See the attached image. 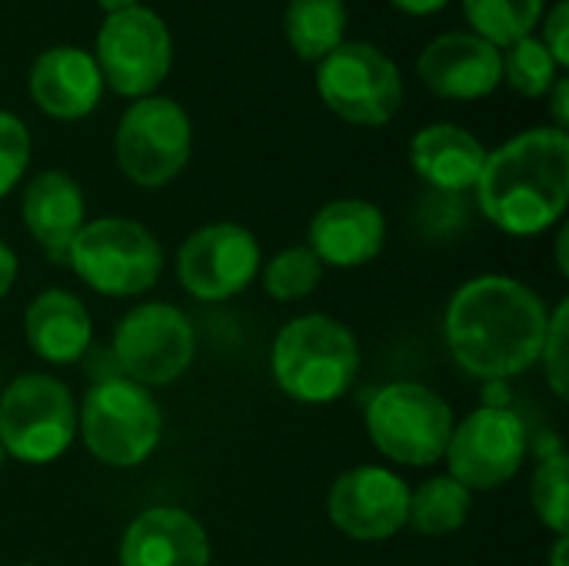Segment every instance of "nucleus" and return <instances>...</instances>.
Listing matches in <instances>:
<instances>
[{"mask_svg":"<svg viewBox=\"0 0 569 566\" xmlns=\"http://www.w3.org/2000/svg\"><path fill=\"white\" fill-rule=\"evenodd\" d=\"M550 314L543 300L510 277H477L447 307L453 360L483 380H507L540 360Z\"/></svg>","mask_w":569,"mask_h":566,"instance_id":"f257e3e1","label":"nucleus"},{"mask_svg":"<svg viewBox=\"0 0 569 566\" xmlns=\"http://www.w3.org/2000/svg\"><path fill=\"white\" fill-rule=\"evenodd\" d=\"M483 217L513 237H533L557 224L569 200V137L537 127L487 153L477 180Z\"/></svg>","mask_w":569,"mask_h":566,"instance_id":"f03ea898","label":"nucleus"},{"mask_svg":"<svg viewBox=\"0 0 569 566\" xmlns=\"http://www.w3.org/2000/svg\"><path fill=\"white\" fill-rule=\"evenodd\" d=\"M357 370V337L323 314L290 320L273 344V377L280 390L300 404H330L343 397Z\"/></svg>","mask_w":569,"mask_h":566,"instance_id":"7ed1b4c3","label":"nucleus"},{"mask_svg":"<svg viewBox=\"0 0 569 566\" xmlns=\"http://www.w3.org/2000/svg\"><path fill=\"white\" fill-rule=\"evenodd\" d=\"M77 277L107 297H133L157 284L163 267V250L157 237L123 217H103L83 224L67 247Z\"/></svg>","mask_w":569,"mask_h":566,"instance_id":"20e7f679","label":"nucleus"},{"mask_svg":"<svg viewBox=\"0 0 569 566\" xmlns=\"http://www.w3.org/2000/svg\"><path fill=\"white\" fill-rule=\"evenodd\" d=\"M377 450L407 467H430L447 454L453 434L450 404L423 384H390L367 407Z\"/></svg>","mask_w":569,"mask_h":566,"instance_id":"39448f33","label":"nucleus"},{"mask_svg":"<svg viewBox=\"0 0 569 566\" xmlns=\"http://www.w3.org/2000/svg\"><path fill=\"white\" fill-rule=\"evenodd\" d=\"M320 100L343 120L383 127L403 103V77L397 63L367 40H343L317 67Z\"/></svg>","mask_w":569,"mask_h":566,"instance_id":"423d86ee","label":"nucleus"},{"mask_svg":"<svg viewBox=\"0 0 569 566\" xmlns=\"http://www.w3.org/2000/svg\"><path fill=\"white\" fill-rule=\"evenodd\" d=\"M160 407L133 380H100L87 390L80 410L83 444L100 464L137 467L160 440Z\"/></svg>","mask_w":569,"mask_h":566,"instance_id":"0eeeda50","label":"nucleus"},{"mask_svg":"<svg viewBox=\"0 0 569 566\" xmlns=\"http://www.w3.org/2000/svg\"><path fill=\"white\" fill-rule=\"evenodd\" d=\"M77 430L70 390L47 374L17 377L0 397V447L20 464L57 460Z\"/></svg>","mask_w":569,"mask_h":566,"instance_id":"6e6552de","label":"nucleus"},{"mask_svg":"<svg viewBox=\"0 0 569 566\" xmlns=\"http://www.w3.org/2000/svg\"><path fill=\"white\" fill-rule=\"evenodd\" d=\"M100 77L123 97H150L173 63V40L167 23L150 7L110 13L97 33Z\"/></svg>","mask_w":569,"mask_h":566,"instance_id":"1a4fd4ad","label":"nucleus"},{"mask_svg":"<svg viewBox=\"0 0 569 566\" xmlns=\"http://www.w3.org/2000/svg\"><path fill=\"white\" fill-rule=\"evenodd\" d=\"M190 117L170 97H140L117 127V163L137 187L170 183L190 160Z\"/></svg>","mask_w":569,"mask_h":566,"instance_id":"9d476101","label":"nucleus"},{"mask_svg":"<svg viewBox=\"0 0 569 566\" xmlns=\"http://www.w3.org/2000/svg\"><path fill=\"white\" fill-rule=\"evenodd\" d=\"M113 357L140 387L173 384L193 360V327L170 304H143L120 320Z\"/></svg>","mask_w":569,"mask_h":566,"instance_id":"9b49d317","label":"nucleus"},{"mask_svg":"<svg viewBox=\"0 0 569 566\" xmlns=\"http://www.w3.org/2000/svg\"><path fill=\"white\" fill-rule=\"evenodd\" d=\"M450 477L467 490H493L507 484L527 457V427L507 407L473 410L453 427L447 454Z\"/></svg>","mask_w":569,"mask_h":566,"instance_id":"f8f14e48","label":"nucleus"},{"mask_svg":"<svg viewBox=\"0 0 569 566\" xmlns=\"http://www.w3.org/2000/svg\"><path fill=\"white\" fill-rule=\"evenodd\" d=\"M180 284L197 300H227L250 287L260 270V247L237 224H210L187 237L177 257Z\"/></svg>","mask_w":569,"mask_h":566,"instance_id":"ddd939ff","label":"nucleus"},{"mask_svg":"<svg viewBox=\"0 0 569 566\" xmlns=\"http://www.w3.org/2000/svg\"><path fill=\"white\" fill-rule=\"evenodd\" d=\"M410 507L407 484L383 467H357L337 477L327 497L330 520L353 540L377 544L403 530Z\"/></svg>","mask_w":569,"mask_h":566,"instance_id":"4468645a","label":"nucleus"},{"mask_svg":"<svg viewBox=\"0 0 569 566\" xmlns=\"http://www.w3.org/2000/svg\"><path fill=\"white\" fill-rule=\"evenodd\" d=\"M423 87L443 100H480L503 80L500 47L477 33H443L430 40L417 60Z\"/></svg>","mask_w":569,"mask_h":566,"instance_id":"2eb2a0df","label":"nucleus"},{"mask_svg":"<svg viewBox=\"0 0 569 566\" xmlns=\"http://www.w3.org/2000/svg\"><path fill=\"white\" fill-rule=\"evenodd\" d=\"M100 67L80 47H50L30 67V97L47 117L80 120L100 103Z\"/></svg>","mask_w":569,"mask_h":566,"instance_id":"dca6fc26","label":"nucleus"},{"mask_svg":"<svg viewBox=\"0 0 569 566\" xmlns=\"http://www.w3.org/2000/svg\"><path fill=\"white\" fill-rule=\"evenodd\" d=\"M123 566H210L203 527L173 507L143 510L123 534Z\"/></svg>","mask_w":569,"mask_h":566,"instance_id":"f3484780","label":"nucleus"},{"mask_svg":"<svg viewBox=\"0 0 569 566\" xmlns=\"http://www.w3.org/2000/svg\"><path fill=\"white\" fill-rule=\"evenodd\" d=\"M383 214L367 200H333L310 220V250L330 267H360L383 250Z\"/></svg>","mask_w":569,"mask_h":566,"instance_id":"a211bd4d","label":"nucleus"},{"mask_svg":"<svg viewBox=\"0 0 569 566\" xmlns=\"http://www.w3.org/2000/svg\"><path fill=\"white\" fill-rule=\"evenodd\" d=\"M410 160H413V170L430 187L460 193V190L477 187L483 163H487V150L470 130L453 127V123H433L413 137Z\"/></svg>","mask_w":569,"mask_h":566,"instance_id":"6ab92c4d","label":"nucleus"},{"mask_svg":"<svg viewBox=\"0 0 569 566\" xmlns=\"http://www.w3.org/2000/svg\"><path fill=\"white\" fill-rule=\"evenodd\" d=\"M27 344L50 364H77L90 347V314L67 290L40 294L23 317Z\"/></svg>","mask_w":569,"mask_h":566,"instance_id":"aec40b11","label":"nucleus"},{"mask_svg":"<svg viewBox=\"0 0 569 566\" xmlns=\"http://www.w3.org/2000/svg\"><path fill=\"white\" fill-rule=\"evenodd\" d=\"M23 224L53 254L67 250L83 227V193L63 170L37 173L23 190Z\"/></svg>","mask_w":569,"mask_h":566,"instance_id":"412c9836","label":"nucleus"},{"mask_svg":"<svg viewBox=\"0 0 569 566\" xmlns=\"http://www.w3.org/2000/svg\"><path fill=\"white\" fill-rule=\"evenodd\" d=\"M283 30L300 60H323L343 43L347 7L343 0H290L283 13Z\"/></svg>","mask_w":569,"mask_h":566,"instance_id":"4be33fe9","label":"nucleus"},{"mask_svg":"<svg viewBox=\"0 0 569 566\" xmlns=\"http://www.w3.org/2000/svg\"><path fill=\"white\" fill-rule=\"evenodd\" d=\"M470 517V490L453 477H433L410 494L407 524L423 537H447Z\"/></svg>","mask_w":569,"mask_h":566,"instance_id":"5701e85b","label":"nucleus"},{"mask_svg":"<svg viewBox=\"0 0 569 566\" xmlns=\"http://www.w3.org/2000/svg\"><path fill=\"white\" fill-rule=\"evenodd\" d=\"M463 10L477 37L493 47H510L533 33L543 17V0H463Z\"/></svg>","mask_w":569,"mask_h":566,"instance_id":"b1692460","label":"nucleus"},{"mask_svg":"<svg viewBox=\"0 0 569 566\" xmlns=\"http://www.w3.org/2000/svg\"><path fill=\"white\" fill-rule=\"evenodd\" d=\"M500 67H503L507 83L523 97L550 93L553 80L560 77L557 60L550 57V50L537 37H523V40L510 43L507 53H500Z\"/></svg>","mask_w":569,"mask_h":566,"instance_id":"393cba45","label":"nucleus"},{"mask_svg":"<svg viewBox=\"0 0 569 566\" xmlns=\"http://www.w3.org/2000/svg\"><path fill=\"white\" fill-rule=\"evenodd\" d=\"M320 274L323 264L310 247H290L263 267V287L273 300H300L317 290Z\"/></svg>","mask_w":569,"mask_h":566,"instance_id":"a878e982","label":"nucleus"},{"mask_svg":"<svg viewBox=\"0 0 569 566\" xmlns=\"http://www.w3.org/2000/svg\"><path fill=\"white\" fill-rule=\"evenodd\" d=\"M567 457H563L560 450H553L550 457H543V460L537 464V474H533V507H537L540 520H543L550 530H557L560 537H567Z\"/></svg>","mask_w":569,"mask_h":566,"instance_id":"bb28decb","label":"nucleus"},{"mask_svg":"<svg viewBox=\"0 0 569 566\" xmlns=\"http://www.w3.org/2000/svg\"><path fill=\"white\" fill-rule=\"evenodd\" d=\"M30 163V133L20 117L0 110V197L23 177Z\"/></svg>","mask_w":569,"mask_h":566,"instance_id":"cd10ccee","label":"nucleus"},{"mask_svg":"<svg viewBox=\"0 0 569 566\" xmlns=\"http://www.w3.org/2000/svg\"><path fill=\"white\" fill-rule=\"evenodd\" d=\"M567 317L569 304L563 300L557 307V314L550 317V327H547V337H543V367H547V377H550V387L560 400H567Z\"/></svg>","mask_w":569,"mask_h":566,"instance_id":"c85d7f7f","label":"nucleus"},{"mask_svg":"<svg viewBox=\"0 0 569 566\" xmlns=\"http://www.w3.org/2000/svg\"><path fill=\"white\" fill-rule=\"evenodd\" d=\"M547 50H550V57L557 60V67H567L569 63V3L567 0H560L553 10H550V17L543 20V40H540Z\"/></svg>","mask_w":569,"mask_h":566,"instance_id":"c756f323","label":"nucleus"},{"mask_svg":"<svg viewBox=\"0 0 569 566\" xmlns=\"http://www.w3.org/2000/svg\"><path fill=\"white\" fill-rule=\"evenodd\" d=\"M553 120H557V130H567L569 123V80L567 77H557L553 80Z\"/></svg>","mask_w":569,"mask_h":566,"instance_id":"7c9ffc66","label":"nucleus"},{"mask_svg":"<svg viewBox=\"0 0 569 566\" xmlns=\"http://www.w3.org/2000/svg\"><path fill=\"white\" fill-rule=\"evenodd\" d=\"M13 277H17V257H13V250L0 240V297L10 290Z\"/></svg>","mask_w":569,"mask_h":566,"instance_id":"2f4dec72","label":"nucleus"},{"mask_svg":"<svg viewBox=\"0 0 569 566\" xmlns=\"http://www.w3.org/2000/svg\"><path fill=\"white\" fill-rule=\"evenodd\" d=\"M393 7H400L403 13H413V17H427V13H437L443 10L450 0H390Z\"/></svg>","mask_w":569,"mask_h":566,"instance_id":"473e14b6","label":"nucleus"},{"mask_svg":"<svg viewBox=\"0 0 569 566\" xmlns=\"http://www.w3.org/2000/svg\"><path fill=\"white\" fill-rule=\"evenodd\" d=\"M97 3L107 10V17H110V13H123V10L137 7V0H97Z\"/></svg>","mask_w":569,"mask_h":566,"instance_id":"72a5a7b5","label":"nucleus"},{"mask_svg":"<svg viewBox=\"0 0 569 566\" xmlns=\"http://www.w3.org/2000/svg\"><path fill=\"white\" fill-rule=\"evenodd\" d=\"M567 240H569V230L563 227V230H560V237H557V260H560V274H569L567 270Z\"/></svg>","mask_w":569,"mask_h":566,"instance_id":"f704fd0d","label":"nucleus"},{"mask_svg":"<svg viewBox=\"0 0 569 566\" xmlns=\"http://www.w3.org/2000/svg\"><path fill=\"white\" fill-rule=\"evenodd\" d=\"M553 566H567V537H560V544L553 550Z\"/></svg>","mask_w":569,"mask_h":566,"instance_id":"c9c22d12","label":"nucleus"},{"mask_svg":"<svg viewBox=\"0 0 569 566\" xmlns=\"http://www.w3.org/2000/svg\"><path fill=\"white\" fill-rule=\"evenodd\" d=\"M0 467H3V447H0Z\"/></svg>","mask_w":569,"mask_h":566,"instance_id":"e433bc0d","label":"nucleus"},{"mask_svg":"<svg viewBox=\"0 0 569 566\" xmlns=\"http://www.w3.org/2000/svg\"><path fill=\"white\" fill-rule=\"evenodd\" d=\"M23 566H33V564H23Z\"/></svg>","mask_w":569,"mask_h":566,"instance_id":"4c0bfd02","label":"nucleus"}]
</instances>
